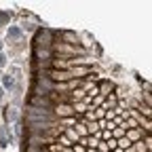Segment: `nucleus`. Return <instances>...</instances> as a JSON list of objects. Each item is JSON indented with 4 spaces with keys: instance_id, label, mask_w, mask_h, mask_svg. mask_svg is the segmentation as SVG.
<instances>
[{
    "instance_id": "obj_18",
    "label": "nucleus",
    "mask_w": 152,
    "mask_h": 152,
    "mask_svg": "<svg viewBox=\"0 0 152 152\" xmlns=\"http://www.w3.org/2000/svg\"><path fill=\"white\" fill-rule=\"evenodd\" d=\"M74 131L78 133L80 137H87V135H89V131H87V123H85V121H78V123H76V125H74Z\"/></svg>"
},
{
    "instance_id": "obj_23",
    "label": "nucleus",
    "mask_w": 152,
    "mask_h": 152,
    "mask_svg": "<svg viewBox=\"0 0 152 152\" xmlns=\"http://www.w3.org/2000/svg\"><path fill=\"white\" fill-rule=\"evenodd\" d=\"M28 152H40V148H32V146H30V148H28Z\"/></svg>"
},
{
    "instance_id": "obj_14",
    "label": "nucleus",
    "mask_w": 152,
    "mask_h": 152,
    "mask_svg": "<svg viewBox=\"0 0 152 152\" xmlns=\"http://www.w3.org/2000/svg\"><path fill=\"white\" fill-rule=\"evenodd\" d=\"M116 106H118V97H116L114 93H110L108 97H104V102H102V106H99V108H104L106 112H110V110H114Z\"/></svg>"
},
{
    "instance_id": "obj_24",
    "label": "nucleus",
    "mask_w": 152,
    "mask_h": 152,
    "mask_svg": "<svg viewBox=\"0 0 152 152\" xmlns=\"http://www.w3.org/2000/svg\"><path fill=\"white\" fill-rule=\"evenodd\" d=\"M2 51H4V40L0 38V53H2Z\"/></svg>"
},
{
    "instance_id": "obj_12",
    "label": "nucleus",
    "mask_w": 152,
    "mask_h": 152,
    "mask_svg": "<svg viewBox=\"0 0 152 152\" xmlns=\"http://www.w3.org/2000/svg\"><path fill=\"white\" fill-rule=\"evenodd\" d=\"M112 91H114V83H112V80H108V78H102V80H99V85H97V93L102 95V97H108Z\"/></svg>"
},
{
    "instance_id": "obj_3",
    "label": "nucleus",
    "mask_w": 152,
    "mask_h": 152,
    "mask_svg": "<svg viewBox=\"0 0 152 152\" xmlns=\"http://www.w3.org/2000/svg\"><path fill=\"white\" fill-rule=\"evenodd\" d=\"M28 121H57L53 110H40V108H32L26 106V123Z\"/></svg>"
},
{
    "instance_id": "obj_9",
    "label": "nucleus",
    "mask_w": 152,
    "mask_h": 152,
    "mask_svg": "<svg viewBox=\"0 0 152 152\" xmlns=\"http://www.w3.org/2000/svg\"><path fill=\"white\" fill-rule=\"evenodd\" d=\"M53 114H55V118L59 121V118H70V116H76L74 114V108L72 104H55L53 106Z\"/></svg>"
},
{
    "instance_id": "obj_20",
    "label": "nucleus",
    "mask_w": 152,
    "mask_h": 152,
    "mask_svg": "<svg viewBox=\"0 0 152 152\" xmlns=\"http://www.w3.org/2000/svg\"><path fill=\"white\" fill-rule=\"evenodd\" d=\"M9 66V57H7V53L2 51V53H0V70H4Z\"/></svg>"
},
{
    "instance_id": "obj_4",
    "label": "nucleus",
    "mask_w": 152,
    "mask_h": 152,
    "mask_svg": "<svg viewBox=\"0 0 152 152\" xmlns=\"http://www.w3.org/2000/svg\"><path fill=\"white\" fill-rule=\"evenodd\" d=\"M2 121H4V125H15L17 121H21V112H19V106H15L13 102L11 104H7L4 108H2Z\"/></svg>"
},
{
    "instance_id": "obj_25",
    "label": "nucleus",
    "mask_w": 152,
    "mask_h": 152,
    "mask_svg": "<svg viewBox=\"0 0 152 152\" xmlns=\"http://www.w3.org/2000/svg\"><path fill=\"white\" fill-rule=\"evenodd\" d=\"M2 99H4V91L0 89V104H2Z\"/></svg>"
},
{
    "instance_id": "obj_11",
    "label": "nucleus",
    "mask_w": 152,
    "mask_h": 152,
    "mask_svg": "<svg viewBox=\"0 0 152 152\" xmlns=\"http://www.w3.org/2000/svg\"><path fill=\"white\" fill-rule=\"evenodd\" d=\"M15 87H17V83H15V78L4 70L2 74H0V89H2L4 93H15Z\"/></svg>"
},
{
    "instance_id": "obj_1",
    "label": "nucleus",
    "mask_w": 152,
    "mask_h": 152,
    "mask_svg": "<svg viewBox=\"0 0 152 152\" xmlns=\"http://www.w3.org/2000/svg\"><path fill=\"white\" fill-rule=\"evenodd\" d=\"M53 42H55V32L51 28L36 30V34H34V49H51Z\"/></svg>"
},
{
    "instance_id": "obj_6",
    "label": "nucleus",
    "mask_w": 152,
    "mask_h": 152,
    "mask_svg": "<svg viewBox=\"0 0 152 152\" xmlns=\"http://www.w3.org/2000/svg\"><path fill=\"white\" fill-rule=\"evenodd\" d=\"M19 40H23V30H21V26H9V28H7V36H4V42H7L9 47H13V45L19 42Z\"/></svg>"
},
{
    "instance_id": "obj_13",
    "label": "nucleus",
    "mask_w": 152,
    "mask_h": 152,
    "mask_svg": "<svg viewBox=\"0 0 152 152\" xmlns=\"http://www.w3.org/2000/svg\"><path fill=\"white\" fill-rule=\"evenodd\" d=\"M28 146H32V148H42V146H49V142H47L45 135H36V133H30Z\"/></svg>"
},
{
    "instance_id": "obj_19",
    "label": "nucleus",
    "mask_w": 152,
    "mask_h": 152,
    "mask_svg": "<svg viewBox=\"0 0 152 152\" xmlns=\"http://www.w3.org/2000/svg\"><path fill=\"white\" fill-rule=\"evenodd\" d=\"M11 26V13L0 11V28H9Z\"/></svg>"
},
{
    "instance_id": "obj_2",
    "label": "nucleus",
    "mask_w": 152,
    "mask_h": 152,
    "mask_svg": "<svg viewBox=\"0 0 152 152\" xmlns=\"http://www.w3.org/2000/svg\"><path fill=\"white\" fill-rule=\"evenodd\" d=\"M49 93H53V80L47 76V72H40L32 87V95H49Z\"/></svg>"
},
{
    "instance_id": "obj_10",
    "label": "nucleus",
    "mask_w": 152,
    "mask_h": 152,
    "mask_svg": "<svg viewBox=\"0 0 152 152\" xmlns=\"http://www.w3.org/2000/svg\"><path fill=\"white\" fill-rule=\"evenodd\" d=\"M47 76L53 80V85L55 83H70V80H74L72 74H70V70H49Z\"/></svg>"
},
{
    "instance_id": "obj_17",
    "label": "nucleus",
    "mask_w": 152,
    "mask_h": 152,
    "mask_svg": "<svg viewBox=\"0 0 152 152\" xmlns=\"http://www.w3.org/2000/svg\"><path fill=\"white\" fill-rule=\"evenodd\" d=\"M64 135H66V140H68L70 144H78V142H80V135H78V133L74 131V127L66 129V131H64Z\"/></svg>"
},
{
    "instance_id": "obj_15",
    "label": "nucleus",
    "mask_w": 152,
    "mask_h": 152,
    "mask_svg": "<svg viewBox=\"0 0 152 152\" xmlns=\"http://www.w3.org/2000/svg\"><path fill=\"white\" fill-rule=\"evenodd\" d=\"M125 137L131 142V144H135V142H140V140H144V131L137 127V129H127L125 131Z\"/></svg>"
},
{
    "instance_id": "obj_16",
    "label": "nucleus",
    "mask_w": 152,
    "mask_h": 152,
    "mask_svg": "<svg viewBox=\"0 0 152 152\" xmlns=\"http://www.w3.org/2000/svg\"><path fill=\"white\" fill-rule=\"evenodd\" d=\"M7 72L15 78V83H21V78H23V68L21 66H15V64H9L7 66Z\"/></svg>"
},
{
    "instance_id": "obj_7",
    "label": "nucleus",
    "mask_w": 152,
    "mask_h": 152,
    "mask_svg": "<svg viewBox=\"0 0 152 152\" xmlns=\"http://www.w3.org/2000/svg\"><path fill=\"white\" fill-rule=\"evenodd\" d=\"M28 106L32 108H40V110H53V102L49 99V95H32Z\"/></svg>"
},
{
    "instance_id": "obj_22",
    "label": "nucleus",
    "mask_w": 152,
    "mask_h": 152,
    "mask_svg": "<svg viewBox=\"0 0 152 152\" xmlns=\"http://www.w3.org/2000/svg\"><path fill=\"white\" fill-rule=\"evenodd\" d=\"M72 152H87V148L80 146V144H74V146H72Z\"/></svg>"
},
{
    "instance_id": "obj_8",
    "label": "nucleus",
    "mask_w": 152,
    "mask_h": 152,
    "mask_svg": "<svg viewBox=\"0 0 152 152\" xmlns=\"http://www.w3.org/2000/svg\"><path fill=\"white\" fill-rule=\"evenodd\" d=\"M15 144V137H13V131H11V127L9 125H0V148L2 150H7L9 146H13Z\"/></svg>"
},
{
    "instance_id": "obj_21",
    "label": "nucleus",
    "mask_w": 152,
    "mask_h": 152,
    "mask_svg": "<svg viewBox=\"0 0 152 152\" xmlns=\"http://www.w3.org/2000/svg\"><path fill=\"white\" fill-rule=\"evenodd\" d=\"M21 30H28V32H34V34H36V26H34L32 21H28V23H23V28H21Z\"/></svg>"
},
{
    "instance_id": "obj_5",
    "label": "nucleus",
    "mask_w": 152,
    "mask_h": 152,
    "mask_svg": "<svg viewBox=\"0 0 152 152\" xmlns=\"http://www.w3.org/2000/svg\"><path fill=\"white\" fill-rule=\"evenodd\" d=\"M57 121H28V129L30 133H36V135H45V133H49L53 127H55Z\"/></svg>"
}]
</instances>
